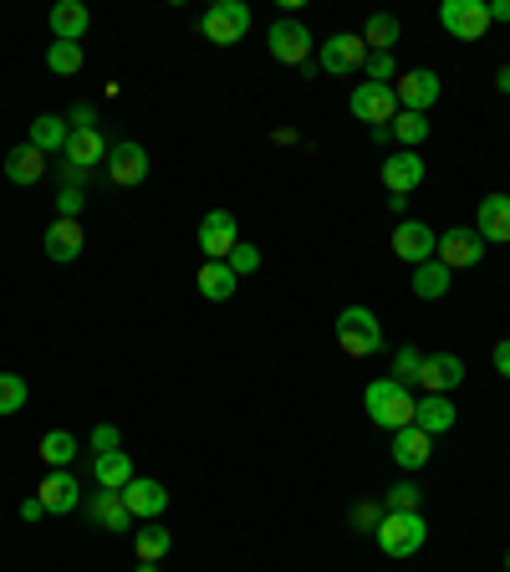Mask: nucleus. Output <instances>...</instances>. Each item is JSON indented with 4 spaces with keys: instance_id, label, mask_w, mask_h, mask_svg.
Listing matches in <instances>:
<instances>
[{
    "instance_id": "nucleus-9",
    "label": "nucleus",
    "mask_w": 510,
    "mask_h": 572,
    "mask_svg": "<svg viewBox=\"0 0 510 572\" xmlns=\"http://www.w3.org/2000/svg\"><path fill=\"white\" fill-rule=\"evenodd\" d=\"M348 108H352L358 123H367V128H383V123H394V117H398L394 88H378V82H358L352 98H348Z\"/></svg>"
},
{
    "instance_id": "nucleus-29",
    "label": "nucleus",
    "mask_w": 510,
    "mask_h": 572,
    "mask_svg": "<svg viewBox=\"0 0 510 572\" xmlns=\"http://www.w3.org/2000/svg\"><path fill=\"white\" fill-rule=\"evenodd\" d=\"M450 281H454L450 266H439V261L413 266V296H419V302H439V296L450 292Z\"/></svg>"
},
{
    "instance_id": "nucleus-37",
    "label": "nucleus",
    "mask_w": 510,
    "mask_h": 572,
    "mask_svg": "<svg viewBox=\"0 0 510 572\" xmlns=\"http://www.w3.org/2000/svg\"><path fill=\"white\" fill-rule=\"evenodd\" d=\"M367 82H378V88H394L398 82V61H394V52H367Z\"/></svg>"
},
{
    "instance_id": "nucleus-40",
    "label": "nucleus",
    "mask_w": 510,
    "mask_h": 572,
    "mask_svg": "<svg viewBox=\"0 0 510 572\" xmlns=\"http://www.w3.org/2000/svg\"><path fill=\"white\" fill-rule=\"evenodd\" d=\"M235 271V277H250V271H261V250L256 246H246V240H240V246L230 250V261H225Z\"/></svg>"
},
{
    "instance_id": "nucleus-31",
    "label": "nucleus",
    "mask_w": 510,
    "mask_h": 572,
    "mask_svg": "<svg viewBox=\"0 0 510 572\" xmlns=\"http://www.w3.org/2000/svg\"><path fill=\"white\" fill-rule=\"evenodd\" d=\"M358 36H363L367 52H394V46H398V15H388V11L367 15V26L358 31Z\"/></svg>"
},
{
    "instance_id": "nucleus-43",
    "label": "nucleus",
    "mask_w": 510,
    "mask_h": 572,
    "mask_svg": "<svg viewBox=\"0 0 510 572\" xmlns=\"http://www.w3.org/2000/svg\"><path fill=\"white\" fill-rule=\"evenodd\" d=\"M490 363H496L500 379H510V338H500L496 348H490Z\"/></svg>"
},
{
    "instance_id": "nucleus-23",
    "label": "nucleus",
    "mask_w": 510,
    "mask_h": 572,
    "mask_svg": "<svg viewBox=\"0 0 510 572\" xmlns=\"http://www.w3.org/2000/svg\"><path fill=\"white\" fill-rule=\"evenodd\" d=\"M88 516H92V527H102V531H133V516H128V506H123V491H92V501H88Z\"/></svg>"
},
{
    "instance_id": "nucleus-28",
    "label": "nucleus",
    "mask_w": 510,
    "mask_h": 572,
    "mask_svg": "<svg viewBox=\"0 0 510 572\" xmlns=\"http://www.w3.org/2000/svg\"><path fill=\"white\" fill-rule=\"evenodd\" d=\"M92 481H98L102 491H123V485L133 481L128 450H107V456H92Z\"/></svg>"
},
{
    "instance_id": "nucleus-10",
    "label": "nucleus",
    "mask_w": 510,
    "mask_h": 572,
    "mask_svg": "<svg viewBox=\"0 0 510 572\" xmlns=\"http://www.w3.org/2000/svg\"><path fill=\"white\" fill-rule=\"evenodd\" d=\"M123 506H128L133 521H159V516L169 512V485L154 481V475H133V481L123 485Z\"/></svg>"
},
{
    "instance_id": "nucleus-2",
    "label": "nucleus",
    "mask_w": 510,
    "mask_h": 572,
    "mask_svg": "<svg viewBox=\"0 0 510 572\" xmlns=\"http://www.w3.org/2000/svg\"><path fill=\"white\" fill-rule=\"evenodd\" d=\"M337 348L348 352V358H373V352H383L378 312H367V307H342L337 312Z\"/></svg>"
},
{
    "instance_id": "nucleus-24",
    "label": "nucleus",
    "mask_w": 510,
    "mask_h": 572,
    "mask_svg": "<svg viewBox=\"0 0 510 572\" xmlns=\"http://www.w3.org/2000/svg\"><path fill=\"white\" fill-rule=\"evenodd\" d=\"M42 175H46V154H42V148L15 144L11 154H5V179H11V184L31 190V184H42Z\"/></svg>"
},
{
    "instance_id": "nucleus-45",
    "label": "nucleus",
    "mask_w": 510,
    "mask_h": 572,
    "mask_svg": "<svg viewBox=\"0 0 510 572\" xmlns=\"http://www.w3.org/2000/svg\"><path fill=\"white\" fill-rule=\"evenodd\" d=\"M485 5H490V26H496V21L506 26L510 21V0H485Z\"/></svg>"
},
{
    "instance_id": "nucleus-14",
    "label": "nucleus",
    "mask_w": 510,
    "mask_h": 572,
    "mask_svg": "<svg viewBox=\"0 0 510 572\" xmlns=\"http://www.w3.org/2000/svg\"><path fill=\"white\" fill-rule=\"evenodd\" d=\"M36 501L46 506V516H67L82 506V481L72 470H46V481L36 485Z\"/></svg>"
},
{
    "instance_id": "nucleus-48",
    "label": "nucleus",
    "mask_w": 510,
    "mask_h": 572,
    "mask_svg": "<svg viewBox=\"0 0 510 572\" xmlns=\"http://www.w3.org/2000/svg\"><path fill=\"white\" fill-rule=\"evenodd\" d=\"M367 138H373V144H394V123H383V128H367Z\"/></svg>"
},
{
    "instance_id": "nucleus-42",
    "label": "nucleus",
    "mask_w": 510,
    "mask_h": 572,
    "mask_svg": "<svg viewBox=\"0 0 510 572\" xmlns=\"http://www.w3.org/2000/svg\"><path fill=\"white\" fill-rule=\"evenodd\" d=\"M352 521H358V531H378V521H383V512L373 506V501H363L358 512H352Z\"/></svg>"
},
{
    "instance_id": "nucleus-47",
    "label": "nucleus",
    "mask_w": 510,
    "mask_h": 572,
    "mask_svg": "<svg viewBox=\"0 0 510 572\" xmlns=\"http://www.w3.org/2000/svg\"><path fill=\"white\" fill-rule=\"evenodd\" d=\"M388 210H394L398 221H408V194H388Z\"/></svg>"
},
{
    "instance_id": "nucleus-25",
    "label": "nucleus",
    "mask_w": 510,
    "mask_h": 572,
    "mask_svg": "<svg viewBox=\"0 0 510 572\" xmlns=\"http://www.w3.org/2000/svg\"><path fill=\"white\" fill-rule=\"evenodd\" d=\"M67 138H72V123H67V117H57V113L31 117L26 144H31V148H42L46 159H52V154H61V148H67Z\"/></svg>"
},
{
    "instance_id": "nucleus-35",
    "label": "nucleus",
    "mask_w": 510,
    "mask_h": 572,
    "mask_svg": "<svg viewBox=\"0 0 510 572\" xmlns=\"http://www.w3.org/2000/svg\"><path fill=\"white\" fill-rule=\"evenodd\" d=\"M394 138L404 148H419L423 138H429V117H423V113H398L394 117Z\"/></svg>"
},
{
    "instance_id": "nucleus-16",
    "label": "nucleus",
    "mask_w": 510,
    "mask_h": 572,
    "mask_svg": "<svg viewBox=\"0 0 510 572\" xmlns=\"http://www.w3.org/2000/svg\"><path fill=\"white\" fill-rule=\"evenodd\" d=\"M434 250H439V235L429 231L423 221H398L394 231V256L408 266H423V261H434Z\"/></svg>"
},
{
    "instance_id": "nucleus-44",
    "label": "nucleus",
    "mask_w": 510,
    "mask_h": 572,
    "mask_svg": "<svg viewBox=\"0 0 510 572\" xmlns=\"http://www.w3.org/2000/svg\"><path fill=\"white\" fill-rule=\"evenodd\" d=\"M42 516H46V506H42V501H36V496H26V501H21V521H42Z\"/></svg>"
},
{
    "instance_id": "nucleus-3",
    "label": "nucleus",
    "mask_w": 510,
    "mask_h": 572,
    "mask_svg": "<svg viewBox=\"0 0 510 572\" xmlns=\"http://www.w3.org/2000/svg\"><path fill=\"white\" fill-rule=\"evenodd\" d=\"M373 537H378L383 558H413L429 542V527H423V512H383Z\"/></svg>"
},
{
    "instance_id": "nucleus-34",
    "label": "nucleus",
    "mask_w": 510,
    "mask_h": 572,
    "mask_svg": "<svg viewBox=\"0 0 510 572\" xmlns=\"http://www.w3.org/2000/svg\"><path fill=\"white\" fill-rule=\"evenodd\" d=\"M26 399H31V389L21 373H0V414H5V419L26 410Z\"/></svg>"
},
{
    "instance_id": "nucleus-13",
    "label": "nucleus",
    "mask_w": 510,
    "mask_h": 572,
    "mask_svg": "<svg viewBox=\"0 0 510 572\" xmlns=\"http://www.w3.org/2000/svg\"><path fill=\"white\" fill-rule=\"evenodd\" d=\"M107 179H113L117 190H133V184H144L148 179V148L123 138V144L107 148Z\"/></svg>"
},
{
    "instance_id": "nucleus-7",
    "label": "nucleus",
    "mask_w": 510,
    "mask_h": 572,
    "mask_svg": "<svg viewBox=\"0 0 510 572\" xmlns=\"http://www.w3.org/2000/svg\"><path fill=\"white\" fill-rule=\"evenodd\" d=\"M485 240L475 225H454V231L439 235V250H434V261L439 266H450V271H469V266H480L485 261Z\"/></svg>"
},
{
    "instance_id": "nucleus-19",
    "label": "nucleus",
    "mask_w": 510,
    "mask_h": 572,
    "mask_svg": "<svg viewBox=\"0 0 510 572\" xmlns=\"http://www.w3.org/2000/svg\"><path fill=\"white\" fill-rule=\"evenodd\" d=\"M42 246H46V256L52 261H77L82 256V246H88V231H82V221H52L46 225V235H42Z\"/></svg>"
},
{
    "instance_id": "nucleus-20",
    "label": "nucleus",
    "mask_w": 510,
    "mask_h": 572,
    "mask_svg": "<svg viewBox=\"0 0 510 572\" xmlns=\"http://www.w3.org/2000/svg\"><path fill=\"white\" fill-rule=\"evenodd\" d=\"M107 138L102 128H72L67 148H61V164H72V169H92V164H107Z\"/></svg>"
},
{
    "instance_id": "nucleus-8",
    "label": "nucleus",
    "mask_w": 510,
    "mask_h": 572,
    "mask_svg": "<svg viewBox=\"0 0 510 572\" xmlns=\"http://www.w3.org/2000/svg\"><path fill=\"white\" fill-rule=\"evenodd\" d=\"M321 61V72H332V77H348V72H363L367 67V46L358 31H337V36H327L317 52Z\"/></svg>"
},
{
    "instance_id": "nucleus-51",
    "label": "nucleus",
    "mask_w": 510,
    "mask_h": 572,
    "mask_svg": "<svg viewBox=\"0 0 510 572\" xmlns=\"http://www.w3.org/2000/svg\"><path fill=\"white\" fill-rule=\"evenodd\" d=\"M506 572H510V547H506Z\"/></svg>"
},
{
    "instance_id": "nucleus-11",
    "label": "nucleus",
    "mask_w": 510,
    "mask_h": 572,
    "mask_svg": "<svg viewBox=\"0 0 510 572\" xmlns=\"http://www.w3.org/2000/svg\"><path fill=\"white\" fill-rule=\"evenodd\" d=\"M394 98H398V113H429L439 103V72H429V67L398 72Z\"/></svg>"
},
{
    "instance_id": "nucleus-38",
    "label": "nucleus",
    "mask_w": 510,
    "mask_h": 572,
    "mask_svg": "<svg viewBox=\"0 0 510 572\" xmlns=\"http://www.w3.org/2000/svg\"><path fill=\"white\" fill-rule=\"evenodd\" d=\"M419 363H423L419 348H398L394 352V373H388V379H398L404 389H413V383H419Z\"/></svg>"
},
{
    "instance_id": "nucleus-46",
    "label": "nucleus",
    "mask_w": 510,
    "mask_h": 572,
    "mask_svg": "<svg viewBox=\"0 0 510 572\" xmlns=\"http://www.w3.org/2000/svg\"><path fill=\"white\" fill-rule=\"evenodd\" d=\"M72 128H98V113H92V108H77V113H72Z\"/></svg>"
},
{
    "instance_id": "nucleus-17",
    "label": "nucleus",
    "mask_w": 510,
    "mask_h": 572,
    "mask_svg": "<svg viewBox=\"0 0 510 572\" xmlns=\"http://www.w3.org/2000/svg\"><path fill=\"white\" fill-rule=\"evenodd\" d=\"M475 231L485 246H506L510 240V194H485L475 205Z\"/></svg>"
},
{
    "instance_id": "nucleus-6",
    "label": "nucleus",
    "mask_w": 510,
    "mask_h": 572,
    "mask_svg": "<svg viewBox=\"0 0 510 572\" xmlns=\"http://www.w3.org/2000/svg\"><path fill=\"white\" fill-rule=\"evenodd\" d=\"M439 26L450 31L454 42H480L490 31V5L485 0H444L439 5Z\"/></svg>"
},
{
    "instance_id": "nucleus-4",
    "label": "nucleus",
    "mask_w": 510,
    "mask_h": 572,
    "mask_svg": "<svg viewBox=\"0 0 510 572\" xmlns=\"http://www.w3.org/2000/svg\"><path fill=\"white\" fill-rule=\"evenodd\" d=\"M200 31H204V42H215V46L246 42V31H250V5H246V0H215V5H209V11L200 15Z\"/></svg>"
},
{
    "instance_id": "nucleus-5",
    "label": "nucleus",
    "mask_w": 510,
    "mask_h": 572,
    "mask_svg": "<svg viewBox=\"0 0 510 572\" xmlns=\"http://www.w3.org/2000/svg\"><path fill=\"white\" fill-rule=\"evenodd\" d=\"M265 46H271V57H276L281 67H306L317 42H311V31H306L302 21L281 15V21H271V31H265Z\"/></svg>"
},
{
    "instance_id": "nucleus-18",
    "label": "nucleus",
    "mask_w": 510,
    "mask_h": 572,
    "mask_svg": "<svg viewBox=\"0 0 510 572\" xmlns=\"http://www.w3.org/2000/svg\"><path fill=\"white\" fill-rule=\"evenodd\" d=\"M423 159H419V148H404V154H394V159L383 164V190L388 194H413L423 184Z\"/></svg>"
},
{
    "instance_id": "nucleus-30",
    "label": "nucleus",
    "mask_w": 510,
    "mask_h": 572,
    "mask_svg": "<svg viewBox=\"0 0 510 572\" xmlns=\"http://www.w3.org/2000/svg\"><path fill=\"white\" fill-rule=\"evenodd\" d=\"M133 552H138V562H159L174 552V531L159 527V521H148L144 531H133Z\"/></svg>"
},
{
    "instance_id": "nucleus-41",
    "label": "nucleus",
    "mask_w": 510,
    "mask_h": 572,
    "mask_svg": "<svg viewBox=\"0 0 510 572\" xmlns=\"http://www.w3.org/2000/svg\"><path fill=\"white\" fill-rule=\"evenodd\" d=\"M107 450H117V425H98V429H92V456H107Z\"/></svg>"
},
{
    "instance_id": "nucleus-50",
    "label": "nucleus",
    "mask_w": 510,
    "mask_h": 572,
    "mask_svg": "<svg viewBox=\"0 0 510 572\" xmlns=\"http://www.w3.org/2000/svg\"><path fill=\"white\" fill-rule=\"evenodd\" d=\"M133 572H159V562H138V568H133Z\"/></svg>"
},
{
    "instance_id": "nucleus-33",
    "label": "nucleus",
    "mask_w": 510,
    "mask_h": 572,
    "mask_svg": "<svg viewBox=\"0 0 510 572\" xmlns=\"http://www.w3.org/2000/svg\"><path fill=\"white\" fill-rule=\"evenodd\" d=\"M46 67H52L57 77L82 72V46H77V42H52V46H46Z\"/></svg>"
},
{
    "instance_id": "nucleus-12",
    "label": "nucleus",
    "mask_w": 510,
    "mask_h": 572,
    "mask_svg": "<svg viewBox=\"0 0 510 572\" xmlns=\"http://www.w3.org/2000/svg\"><path fill=\"white\" fill-rule=\"evenodd\" d=\"M240 246V221L230 210H209L200 221V250L209 261H230V250Z\"/></svg>"
},
{
    "instance_id": "nucleus-39",
    "label": "nucleus",
    "mask_w": 510,
    "mask_h": 572,
    "mask_svg": "<svg viewBox=\"0 0 510 572\" xmlns=\"http://www.w3.org/2000/svg\"><path fill=\"white\" fill-rule=\"evenodd\" d=\"M82 210H88V194L77 190V184H61V194H57V221H82Z\"/></svg>"
},
{
    "instance_id": "nucleus-36",
    "label": "nucleus",
    "mask_w": 510,
    "mask_h": 572,
    "mask_svg": "<svg viewBox=\"0 0 510 572\" xmlns=\"http://www.w3.org/2000/svg\"><path fill=\"white\" fill-rule=\"evenodd\" d=\"M419 501H423L419 485L398 481V485H388V491H383V512H419Z\"/></svg>"
},
{
    "instance_id": "nucleus-22",
    "label": "nucleus",
    "mask_w": 510,
    "mask_h": 572,
    "mask_svg": "<svg viewBox=\"0 0 510 572\" xmlns=\"http://www.w3.org/2000/svg\"><path fill=\"white\" fill-rule=\"evenodd\" d=\"M88 31H92V11L82 5V0H57V5H52V42H77L82 46Z\"/></svg>"
},
{
    "instance_id": "nucleus-26",
    "label": "nucleus",
    "mask_w": 510,
    "mask_h": 572,
    "mask_svg": "<svg viewBox=\"0 0 510 572\" xmlns=\"http://www.w3.org/2000/svg\"><path fill=\"white\" fill-rule=\"evenodd\" d=\"M429 456H434V440H429L419 425L394 429V460L404 470H423V466H429Z\"/></svg>"
},
{
    "instance_id": "nucleus-49",
    "label": "nucleus",
    "mask_w": 510,
    "mask_h": 572,
    "mask_svg": "<svg viewBox=\"0 0 510 572\" xmlns=\"http://www.w3.org/2000/svg\"><path fill=\"white\" fill-rule=\"evenodd\" d=\"M496 88H500V92H510V67H500V72H496Z\"/></svg>"
},
{
    "instance_id": "nucleus-27",
    "label": "nucleus",
    "mask_w": 510,
    "mask_h": 572,
    "mask_svg": "<svg viewBox=\"0 0 510 572\" xmlns=\"http://www.w3.org/2000/svg\"><path fill=\"white\" fill-rule=\"evenodd\" d=\"M194 287H200L204 302H230L235 287H240V277H235L225 261H204L200 266V277H194Z\"/></svg>"
},
{
    "instance_id": "nucleus-1",
    "label": "nucleus",
    "mask_w": 510,
    "mask_h": 572,
    "mask_svg": "<svg viewBox=\"0 0 510 572\" xmlns=\"http://www.w3.org/2000/svg\"><path fill=\"white\" fill-rule=\"evenodd\" d=\"M363 410H367V419H373L378 429H408V425H413L419 399H413V389H404L398 379H373L363 389Z\"/></svg>"
},
{
    "instance_id": "nucleus-15",
    "label": "nucleus",
    "mask_w": 510,
    "mask_h": 572,
    "mask_svg": "<svg viewBox=\"0 0 510 572\" xmlns=\"http://www.w3.org/2000/svg\"><path fill=\"white\" fill-rule=\"evenodd\" d=\"M465 383V358L460 352H429L419 363V389L423 394H450Z\"/></svg>"
},
{
    "instance_id": "nucleus-21",
    "label": "nucleus",
    "mask_w": 510,
    "mask_h": 572,
    "mask_svg": "<svg viewBox=\"0 0 510 572\" xmlns=\"http://www.w3.org/2000/svg\"><path fill=\"white\" fill-rule=\"evenodd\" d=\"M413 425L434 440V435H450L460 425V410L450 404V394H419V410H413Z\"/></svg>"
},
{
    "instance_id": "nucleus-32",
    "label": "nucleus",
    "mask_w": 510,
    "mask_h": 572,
    "mask_svg": "<svg viewBox=\"0 0 510 572\" xmlns=\"http://www.w3.org/2000/svg\"><path fill=\"white\" fill-rule=\"evenodd\" d=\"M36 456L46 460V470H67L77 460V435H67V429H52V435H42V450Z\"/></svg>"
}]
</instances>
